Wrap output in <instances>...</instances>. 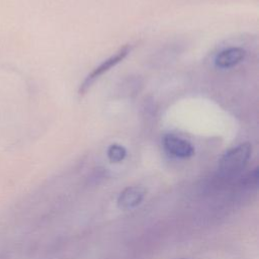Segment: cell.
I'll list each match as a JSON object with an SVG mask.
<instances>
[{
  "label": "cell",
  "instance_id": "obj_1",
  "mask_svg": "<svg viewBox=\"0 0 259 259\" xmlns=\"http://www.w3.org/2000/svg\"><path fill=\"white\" fill-rule=\"evenodd\" d=\"M251 153L252 146L249 143H243L228 150L219 162L218 175L223 179L238 176L247 166Z\"/></svg>",
  "mask_w": 259,
  "mask_h": 259
},
{
  "label": "cell",
  "instance_id": "obj_2",
  "mask_svg": "<svg viewBox=\"0 0 259 259\" xmlns=\"http://www.w3.org/2000/svg\"><path fill=\"white\" fill-rule=\"evenodd\" d=\"M132 49H133V46L130 44H126L122 46L117 52H115L112 56H110L109 58L104 60L102 63H100L97 67H95L80 84L78 89L79 95L81 96L84 95L91 88V86L94 84L96 80H98L103 74L108 72L111 68L115 67L117 64L122 62L125 59V57L131 53Z\"/></svg>",
  "mask_w": 259,
  "mask_h": 259
},
{
  "label": "cell",
  "instance_id": "obj_3",
  "mask_svg": "<svg viewBox=\"0 0 259 259\" xmlns=\"http://www.w3.org/2000/svg\"><path fill=\"white\" fill-rule=\"evenodd\" d=\"M162 143L165 151L175 158L187 159L194 155L193 146L188 141L178 136L172 134L165 135Z\"/></svg>",
  "mask_w": 259,
  "mask_h": 259
},
{
  "label": "cell",
  "instance_id": "obj_4",
  "mask_svg": "<svg viewBox=\"0 0 259 259\" xmlns=\"http://www.w3.org/2000/svg\"><path fill=\"white\" fill-rule=\"evenodd\" d=\"M146 195V189L141 185L125 187L117 197V205L121 209H131L139 205Z\"/></svg>",
  "mask_w": 259,
  "mask_h": 259
},
{
  "label": "cell",
  "instance_id": "obj_5",
  "mask_svg": "<svg viewBox=\"0 0 259 259\" xmlns=\"http://www.w3.org/2000/svg\"><path fill=\"white\" fill-rule=\"evenodd\" d=\"M246 57V51L240 47H231L221 51L215 59L214 64L218 68L229 69L240 64Z\"/></svg>",
  "mask_w": 259,
  "mask_h": 259
},
{
  "label": "cell",
  "instance_id": "obj_6",
  "mask_svg": "<svg viewBox=\"0 0 259 259\" xmlns=\"http://www.w3.org/2000/svg\"><path fill=\"white\" fill-rule=\"evenodd\" d=\"M126 156V150L123 146L118 144H112L107 149V157L110 162L118 163L121 162Z\"/></svg>",
  "mask_w": 259,
  "mask_h": 259
}]
</instances>
